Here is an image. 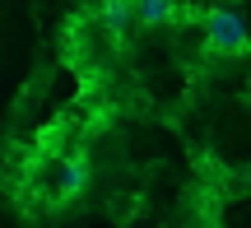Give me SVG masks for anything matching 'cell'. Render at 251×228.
<instances>
[{
  "mask_svg": "<svg viewBox=\"0 0 251 228\" xmlns=\"http://www.w3.org/2000/svg\"><path fill=\"white\" fill-rule=\"evenodd\" d=\"M205 37H209L214 51H242V47H247V24H242L237 9L219 5V9L205 14Z\"/></svg>",
  "mask_w": 251,
  "mask_h": 228,
  "instance_id": "cell-1",
  "label": "cell"
},
{
  "mask_svg": "<svg viewBox=\"0 0 251 228\" xmlns=\"http://www.w3.org/2000/svg\"><path fill=\"white\" fill-rule=\"evenodd\" d=\"M84 182H89V163H84V158H65V163L56 168V196H75Z\"/></svg>",
  "mask_w": 251,
  "mask_h": 228,
  "instance_id": "cell-2",
  "label": "cell"
},
{
  "mask_svg": "<svg viewBox=\"0 0 251 228\" xmlns=\"http://www.w3.org/2000/svg\"><path fill=\"white\" fill-rule=\"evenodd\" d=\"M102 24L121 37L126 28L135 24V0H102Z\"/></svg>",
  "mask_w": 251,
  "mask_h": 228,
  "instance_id": "cell-3",
  "label": "cell"
},
{
  "mask_svg": "<svg viewBox=\"0 0 251 228\" xmlns=\"http://www.w3.org/2000/svg\"><path fill=\"white\" fill-rule=\"evenodd\" d=\"M172 14H177L172 0H135V19L140 24H172Z\"/></svg>",
  "mask_w": 251,
  "mask_h": 228,
  "instance_id": "cell-4",
  "label": "cell"
}]
</instances>
